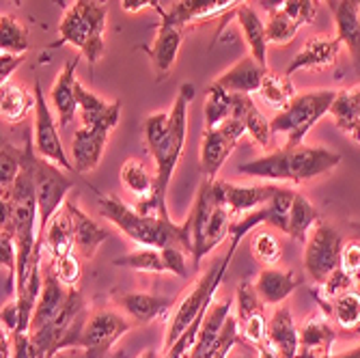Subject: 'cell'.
Instances as JSON below:
<instances>
[{
    "label": "cell",
    "mask_w": 360,
    "mask_h": 358,
    "mask_svg": "<svg viewBox=\"0 0 360 358\" xmlns=\"http://www.w3.org/2000/svg\"><path fill=\"white\" fill-rule=\"evenodd\" d=\"M196 89L192 82H184L169 113H155L145 119V141L155 165V188L147 199H141L134 207L151 216H169L167 194L173 173L181 160L188 139V108L194 100Z\"/></svg>",
    "instance_id": "6da1fadb"
},
{
    "label": "cell",
    "mask_w": 360,
    "mask_h": 358,
    "mask_svg": "<svg viewBox=\"0 0 360 358\" xmlns=\"http://www.w3.org/2000/svg\"><path fill=\"white\" fill-rule=\"evenodd\" d=\"M97 205H100L102 216L108 222H112L136 246L141 248L181 246L192 255V234L188 220L177 224L165 216L143 214L136 207L127 205L125 201L115 197V194H102V192H97Z\"/></svg>",
    "instance_id": "7a4b0ae2"
},
{
    "label": "cell",
    "mask_w": 360,
    "mask_h": 358,
    "mask_svg": "<svg viewBox=\"0 0 360 358\" xmlns=\"http://www.w3.org/2000/svg\"><path fill=\"white\" fill-rule=\"evenodd\" d=\"M341 165V155L337 151H330L326 147H283L276 151H270L261 158H255L250 162L238 167L240 175L266 179L272 184L278 181H291V184H304L319 175L330 173Z\"/></svg>",
    "instance_id": "3957f363"
},
{
    "label": "cell",
    "mask_w": 360,
    "mask_h": 358,
    "mask_svg": "<svg viewBox=\"0 0 360 358\" xmlns=\"http://www.w3.org/2000/svg\"><path fill=\"white\" fill-rule=\"evenodd\" d=\"M108 22V7L106 0H76L72 7L65 9L63 20L58 24V41L50 48L58 46H76L84 58L91 63V70L95 63L104 56L106 44L104 32Z\"/></svg>",
    "instance_id": "277c9868"
},
{
    "label": "cell",
    "mask_w": 360,
    "mask_h": 358,
    "mask_svg": "<svg viewBox=\"0 0 360 358\" xmlns=\"http://www.w3.org/2000/svg\"><path fill=\"white\" fill-rule=\"evenodd\" d=\"M188 224L192 234V266L199 268L203 259L220 246L226 238H231L233 216L214 194L212 179H203L199 194H196L192 212L188 214Z\"/></svg>",
    "instance_id": "5b68a950"
},
{
    "label": "cell",
    "mask_w": 360,
    "mask_h": 358,
    "mask_svg": "<svg viewBox=\"0 0 360 358\" xmlns=\"http://www.w3.org/2000/svg\"><path fill=\"white\" fill-rule=\"evenodd\" d=\"M240 242H242V238H231V246H229V250L199 281H196V285L179 300L177 309L173 311V315L169 319V331H167V337H165V347H162V354H165L167 350H171L177 343V339L192 326V324L207 313V309L214 302L216 291H218L229 266H231L233 257L238 252Z\"/></svg>",
    "instance_id": "8992f818"
},
{
    "label": "cell",
    "mask_w": 360,
    "mask_h": 358,
    "mask_svg": "<svg viewBox=\"0 0 360 358\" xmlns=\"http://www.w3.org/2000/svg\"><path fill=\"white\" fill-rule=\"evenodd\" d=\"M22 169L30 175L35 186L37 203H39V234L48 226V222L65 207V201L70 199V190H74V179L68 177L65 169L54 162L41 158L35 151L32 134L26 136V145L20 149Z\"/></svg>",
    "instance_id": "52a82bcc"
},
{
    "label": "cell",
    "mask_w": 360,
    "mask_h": 358,
    "mask_svg": "<svg viewBox=\"0 0 360 358\" xmlns=\"http://www.w3.org/2000/svg\"><path fill=\"white\" fill-rule=\"evenodd\" d=\"M339 91L335 89H317L298 93L285 110H281L270 123L272 134H285V147H298L307 139L311 129L330 113Z\"/></svg>",
    "instance_id": "ba28073f"
},
{
    "label": "cell",
    "mask_w": 360,
    "mask_h": 358,
    "mask_svg": "<svg viewBox=\"0 0 360 358\" xmlns=\"http://www.w3.org/2000/svg\"><path fill=\"white\" fill-rule=\"evenodd\" d=\"M233 300L212 302L207 309L199 337L190 352V358H229L231 350L240 343V324L231 313Z\"/></svg>",
    "instance_id": "9c48e42d"
},
{
    "label": "cell",
    "mask_w": 360,
    "mask_h": 358,
    "mask_svg": "<svg viewBox=\"0 0 360 358\" xmlns=\"http://www.w3.org/2000/svg\"><path fill=\"white\" fill-rule=\"evenodd\" d=\"M343 238L328 222H317L309 231L304 242V270L313 283L321 285L339 266H341V250Z\"/></svg>",
    "instance_id": "30bf717a"
},
{
    "label": "cell",
    "mask_w": 360,
    "mask_h": 358,
    "mask_svg": "<svg viewBox=\"0 0 360 358\" xmlns=\"http://www.w3.org/2000/svg\"><path fill=\"white\" fill-rule=\"evenodd\" d=\"M248 134L246 125L240 117L231 115L218 127H205L201 139V173L203 179H216L224 162L229 160L240 143V139Z\"/></svg>",
    "instance_id": "8fae6325"
},
{
    "label": "cell",
    "mask_w": 360,
    "mask_h": 358,
    "mask_svg": "<svg viewBox=\"0 0 360 358\" xmlns=\"http://www.w3.org/2000/svg\"><path fill=\"white\" fill-rule=\"evenodd\" d=\"M129 328L132 321L121 313L112 309H97L89 315L76 347L84 350L89 358H104Z\"/></svg>",
    "instance_id": "7c38bea8"
},
{
    "label": "cell",
    "mask_w": 360,
    "mask_h": 358,
    "mask_svg": "<svg viewBox=\"0 0 360 358\" xmlns=\"http://www.w3.org/2000/svg\"><path fill=\"white\" fill-rule=\"evenodd\" d=\"M32 93H35V110H32V115H35V121H32V143H35V151L41 158L58 165L60 169L76 173L74 162L68 158V151H65L60 134H58L60 125H56V121L52 117V110H50L46 97L41 93V82L39 80L35 82Z\"/></svg>",
    "instance_id": "4fadbf2b"
},
{
    "label": "cell",
    "mask_w": 360,
    "mask_h": 358,
    "mask_svg": "<svg viewBox=\"0 0 360 358\" xmlns=\"http://www.w3.org/2000/svg\"><path fill=\"white\" fill-rule=\"evenodd\" d=\"M216 199L231 212L233 218L246 216L250 212H257L264 207L278 190L276 184H261V186H238L222 179H212Z\"/></svg>",
    "instance_id": "5bb4252c"
},
{
    "label": "cell",
    "mask_w": 360,
    "mask_h": 358,
    "mask_svg": "<svg viewBox=\"0 0 360 358\" xmlns=\"http://www.w3.org/2000/svg\"><path fill=\"white\" fill-rule=\"evenodd\" d=\"M236 305H238V324L242 337L255 347L268 341V315L266 305L257 296L255 285L242 281L236 289Z\"/></svg>",
    "instance_id": "9a60e30c"
},
{
    "label": "cell",
    "mask_w": 360,
    "mask_h": 358,
    "mask_svg": "<svg viewBox=\"0 0 360 358\" xmlns=\"http://www.w3.org/2000/svg\"><path fill=\"white\" fill-rule=\"evenodd\" d=\"M246 0H177V3L171 7V11L167 13V18L171 24H175L177 28H186L188 24H205L214 18L224 15V24L231 20V9L242 7ZM222 24V28H224ZM220 28V30H222Z\"/></svg>",
    "instance_id": "2e32d148"
},
{
    "label": "cell",
    "mask_w": 360,
    "mask_h": 358,
    "mask_svg": "<svg viewBox=\"0 0 360 358\" xmlns=\"http://www.w3.org/2000/svg\"><path fill=\"white\" fill-rule=\"evenodd\" d=\"M115 305L132 319L136 326H147L158 319H171V311L175 307L173 298L145 294V291H127V294H117Z\"/></svg>",
    "instance_id": "e0dca14e"
},
{
    "label": "cell",
    "mask_w": 360,
    "mask_h": 358,
    "mask_svg": "<svg viewBox=\"0 0 360 358\" xmlns=\"http://www.w3.org/2000/svg\"><path fill=\"white\" fill-rule=\"evenodd\" d=\"M112 132L104 127H78L74 132V169L76 173L84 175V173H91L97 169V165L102 162V155L106 151V145H108V139H110Z\"/></svg>",
    "instance_id": "ac0fdd59"
},
{
    "label": "cell",
    "mask_w": 360,
    "mask_h": 358,
    "mask_svg": "<svg viewBox=\"0 0 360 358\" xmlns=\"http://www.w3.org/2000/svg\"><path fill=\"white\" fill-rule=\"evenodd\" d=\"M78 63L80 58L74 56L70 58L68 63L63 65V70L50 91V97H52V104H54V110L58 115V125L60 127H68L74 123L76 115H80V106H78V95H76V84H78V78H76V70H78Z\"/></svg>",
    "instance_id": "d6986e66"
},
{
    "label": "cell",
    "mask_w": 360,
    "mask_h": 358,
    "mask_svg": "<svg viewBox=\"0 0 360 358\" xmlns=\"http://www.w3.org/2000/svg\"><path fill=\"white\" fill-rule=\"evenodd\" d=\"M181 39H184V30L177 28L175 24H171L169 20H162V24L158 26L155 37H153V44L143 48L151 58V65H153V72H155L158 80L167 78L169 72L173 70L177 54H179V48H181Z\"/></svg>",
    "instance_id": "ffe728a7"
},
{
    "label": "cell",
    "mask_w": 360,
    "mask_h": 358,
    "mask_svg": "<svg viewBox=\"0 0 360 358\" xmlns=\"http://www.w3.org/2000/svg\"><path fill=\"white\" fill-rule=\"evenodd\" d=\"M337 333L333 331L328 315L323 311L313 313L300 326V350L298 358H328L333 354Z\"/></svg>",
    "instance_id": "44dd1931"
},
{
    "label": "cell",
    "mask_w": 360,
    "mask_h": 358,
    "mask_svg": "<svg viewBox=\"0 0 360 358\" xmlns=\"http://www.w3.org/2000/svg\"><path fill=\"white\" fill-rule=\"evenodd\" d=\"M65 207L70 210L72 218H74V242H76V252L91 262V259L97 255V248H100L108 238L110 231L106 226H102L100 222H95L72 197L65 201Z\"/></svg>",
    "instance_id": "7402d4cb"
},
{
    "label": "cell",
    "mask_w": 360,
    "mask_h": 358,
    "mask_svg": "<svg viewBox=\"0 0 360 358\" xmlns=\"http://www.w3.org/2000/svg\"><path fill=\"white\" fill-rule=\"evenodd\" d=\"M341 41L337 37H311L304 48L291 58V63L287 65L285 74L291 76L300 70H326L333 68L339 58V50H341Z\"/></svg>",
    "instance_id": "603a6c76"
},
{
    "label": "cell",
    "mask_w": 360,
    "mask_h": 358,
    "mask_svg": "<svg viewBox=\"0 0 360 358\" xmlns=\"http://www.w3.org/2000/svg\"><path fill=\"white\" fill-rule=\"evenodd\" d=\"M76 95H78V106H80V117L82 125L86 127H104L108 132L119 125L121 117V102H104L102 97H97L93 91L82 87L80 82L76 84Z\"/></svg>",
    "instance_id": "cb8c5ba5"
},
{
    "label": "cell",
    "mask_w": 360,
    "mask_h": 358,
    "mask_svg": "<svg viewBox=\"0 0 360 358\" xmlns=\"http://www.w3.org/2000/svg\"><path fill=\"white\" fill-rule=\"evenodd\" d=\"M252 285H255V291L261 298V302L278 307L300 287V276L293 270L266 268L257 274Z\"/></svg>",
    "instance_id": "d4e9b609"
},
{
    "label": "cell",
    "mask_w": 360,
    "mask_h": 358,
    "mask_svg": "<svg viewBox=\"0 0 360 358\" xmlns=\"http://www.w3.org/2000/svg\"><path fill=\"white\" fill-rule=\"evenodd\" d=\"M337 24V39L349 50L354 70L360 78V15L356 0H337L330 5Z\"/></svg>",
    "instance_id": "484cf974"
},
{
    "label": "cell",
    "mask_w": 360,
    "mask_h": 358,
    "mask_svg": "<svg viewBox=\"0 0 360 358\" xmlns=\"http://www.w3.org/2000/svg\"><path fill=\"white\" fill-rule=\"evenodd\" d=\"M268 339L276 347L281 358H298L300 350V331L291 317V309L283 302L274 309L268 319Z\"/></svg>",
    "instance_id": "4316f807"
},
{
    "label": "cell",
    "mask_w": 360,
    "mask_h": 358,
    "mask_svg": "<svg viewBox=\"0 0 360 358\" xmlns=\"http://www.w3.org/2000/svg\"><path fill=\"white\" fill-rule=\"evenodd\" d=\"M268 70L261 68V65L252 58V56H244L240 58L233 68H229L224 74H220L214 82L218 87H222L229 93H257L261 82H264Z\"/></svg>",
    "instance_id": "83f0119b"
},
{
    "label": "cell",
    "mask_w": 360,
    "mask_h": 358,
    "mask_svg": "<svg viewBox=\"0 0 360 358\" xmlns=\"http://www.w3.org/2000/svg\"><path fill=\"white\" fill-rule=\"evenodd\" d=\"M231 15H236L242 26V32H244L248 48H250V56L261 65V68L268 70V44L270 41H268L266 22L261 20L259 13L248 5L238 7Z\"/></svg>",
    "instance_id": "f1b7e54d"
},
{
    "label": "cell",
    "mask_w": 360,
    "mask_h": 358,
    "mask_svg": "<svg viewBox=\"0 0 360 358\" xmlns=\"http://www.w3.org/2000/svg\"><path fill=\"white\" fill-rule=\"evenodd\" d=\"M39 236L44 240V246H46V252L50 255V259H58L63 255L76 250L74 218H72L70 210L63 207L58 214H54V218L48 222V226Z\"/></svg>",
    "instance_id": "f546056e"
},
{
    "label": "cell",
    "mask_w": 360,
    "mask_h": 358,
    "mask_svg": "<svg viewBox=\"0 0 360 358\" xmlns=\"http://www.w3.org/2000/svg\"><path fill=\"white\" fill-rule=\"evenodd\" d=\"M233 115L240 117L246 125V132L250 139L261 145V147H270L272 145V123L266 119V115L257 108L250 95L244 93H233Z\"/></svg>",
    "instance_id": "4dcf8cb0"
},
{
    "label": "cell",
    "mask_w": 360,
    "mask_h": 358,
    "mask_svg": "<svg viewBox=\"0 0 360 358\" xmlns=\"http://www.w3.org/2000/svg\"><path fill=\"white\" fill-rule=\"evenodd\" d=\"M330 115L335 117L337 127L345 136L360 143V84L339 91Z\"/></svg>",
    "instance_id": "1f68e13d"
},
{
    "label": "cell",
    "mask_w": 360,
    "mask_h": 358,
    "mask_svg": "<svg viewBox=\"0 0 360 358\" xmlns=\"http://www.w3.org/2000/svg\"><path fill=\"white\" fill-rule=\"evenodd\" d=\"M3 102H0V110H3V119L7 123H20L28 117L30 110H35V93H28L24 87L15 82L3 84Z\"/></svg>",
    "instance_id": "d6a6232c"
},
{
    "label": "cell",
    "mask_w": 360,
    "mask_h": 358,
    "mask_svg": "<svg viewBox=\"0 0 360 358\" xmlns=\"http://www.w3.org/2000/svg\"><path fill=\"white\" fill-rule=\"evenodd\" d=\"M319 222V212L317 207L304 197L302 192H296V199H293L291 205V214H289V226H287V234L291 240H298V242H307L309 231Z\"/></svg>",
    "instance_id": "836d02e7"
},
{
    "label": "cell",
    "mask_w": 360,
    "mask_h": 358,
    "mask_svg": "<svg viewBox=\"0 0 360 358\" xmlns=\"http://www.w3.org/2000/svg\"><path fill=\"white\" fill-rule=\"evenodd\" d=\"M112 266L117 268H127V270H136V272H147V274H167V262L162 248H139L132 250L123 257L112 259Z\"/></svg>",
    "instance_id": "e575fe53"
},
{
    "label": "cell",
    "mask_w": 360,
    "mask_h": 358,
    "mask_svg": "<svg viewBox=\"0 0 360 358\" xmlns=\"http://www.w3.org/2000/svg\"><path fill=\"white\" fill-rule=\"evenodd\" d=\"M119 179H121V186L139 199L151 197L155 188V173H149V169L141 160H127L121 167Z\"/></svg>",
    "instance_id": "d590c367"
},
{
    "label": "cell",
    "mask_w": 360,
    "mask_h": 358,
    "mask_svg": "<svg viewBox=\"0 0 360 358\" xmlns=\"http://www.w3.org/2000/svg\"><path fill=\"white\" fill-rule=\"evenodd\" d=\"M257 93L261 95V100H264L268 106H272L276 110H285L293 97L298 95L287 74H272V72L266 74Z\"/></svg>",
    "instance_id": "8d00e7d4"
},
{
    "label": "cell",
    "mask_w": 360,
    "mask_h": 358,
    "mask_svg": "<svg viewBox=\"0 0 360 358\" xmlns=\"http://www.w3.org/2000/svg\"><path fill=\"white\" fill-rule=\"evenodd\" d=\"M203 115H205V127L222 125L233 115V93H229L222 87H218L216 82H212V87L207 89Z\"/></svg>",
    "instance_id": "74e56055"
},
{
    "label": "cell",
    "mask_w": 360,
    "mask_h": 358,
    "mask_svg": "<svg viewBox=\"0 0 360 358\" xmlns=\"http://www.w3.org/2000/svg\"><path fill=\"white\" fill-rule=\"evenodd\" d=\"M28 48H30L28 28L13 15L3 13V18H0V52L26 54Z\"/></svg>",
    "instance_id": "f35d334b"
},
{
    "label": "cell",
    "mask_w": 360,
    "mask_h": 358,
    "mask_svg": "<svg viewBox=\"0 0 360 358\" xmlns=\"http://www.w3.org/2000/svg\"><path fill=\"white\" fill-rule=\"evenodd\" d=\"M333 315L343 331L358 328L360 326V291L349 289L337 300H333Z\"/></svg>",
    "instance_id": "ab89813d"
},
{
    "label": "cell",
    "mask_w": 360,
    "mask_h": 358,
    "mask_svg": "<svg viewBox=\"0 0 360 358\" xmlns=\"http://www.w3.org/2000/svg\"><path fill=\"white\" fill-rule=\"evenodd\" d=\"M266 30H268V41L270 44H278V46H287L296 39L300 24L293 22L283 9L270 13L268 22H266Z\"/></svg>",
    "instance_id": "60d3db41"
},
{
    "label": "cell",
    "mask_w": 360,
    "mask_h": 358,
    "mask_svg": "<svg viewBox=\"0 0 360 358\" xmlns=\"http://www.w3.org/2000/svg\"><path fill=\"white\" fill-rule=\"evenodd\" d=\"M250 250L255 259L264 266H276L281 259V242L274 234L270 231H257L250 240Z\"/></svg>",
    "instance_id": "b9f144b4"
},
{
    "label": "cell",
    "mask_w": 360,
    "mask_h": 358,
    "mask_svg": "<svg viewBox=\"0 0 360 358\" xmlns=\"http://www.w3.org/2000/svg\"><path fill=\"white\" fill-rule=\"evenodd\" d=\"M50 266L56 274V279L68 287V289H74L78 287L80 283V276H82V266H80V259L76 255V250L63 255L58 259H50Z\"/></svg>",
    "instance_id": "7bdbcfd3"
},
{
    "label": "cell",
    "mask_w": 360,
    "mask_h": 358,
    "mask_svg": "<svg viewBox=\"0 0 360 358\" xmlns=\"http://www.w3.org/2000/svg\"><path fill=\"white\" fill-rule=\"evenodd\" d=\"M22 173L20 149L11 145H3L0 151V190H9Z\"/></svg>",
    "instance_id": "ee69618b"
},
{
    "label": "cell",
    "mask_w": 360,
    "mask_h": 358,
    "mask_svg": "<svg viewBox=\"0 0 360 358\" xmlns=\"http://www.w3.org/2000/svg\"><path fill=\"white\" fill-rule=\"evenodd\" d=\"M358 287L360 285V242L349 240L343 244L341 250V266H339Z\"/></svg>",
    "instance_id": "f6af8a7d"
},
{
    "label": "cell",
    "mask_w": 360,
    "mask_h": 358,
    "mask_svg": "<svg viewBox=\"0 0 360 358\" xmlns=\"http://www.w3.org/2000/svg\"><path fill=\"white\" fill-rule=\"evenodd\" d=\"M283 11L300 26L311 24L317 15V0H287Z\"/></svg>",
    "instance_id": "bcb514c9"
},
{
    "label": "cell",
    "mask_w": 360,
    "mask_h": 358,
    "mask_svg": "<svg viewBox=\"0 0 360 358\" xmlns=\"http://www.w3.org/2000/svg\"><path fill=\"white\" fill-rule=\"evenodd\" d=\"M0 319H3V328L7 333H15L20 328V305L15 298H9L3 305V311H0Z\"/></svg>",
    "instance_id": "7dc6e473"
},
{
    "label": "cell",
    "mask_w": 360,
    "mask_h": 358,
    "mask_svg": "<svg viewBox=\"0 0 360 358\" xmlns=\"http://www.w3.org/2000/svg\"><path fill=\"white\" fill-rule=\"evenodd\" d=\"M24 63V54H9V52H0V80L7 84L13 76V72Z\"/></svg>",
    "instance_id": "c3c4849f"
},
{
    "label": "cell",
    "mask_w": 360,
    "mask_h": 358,
    "mask_svg": "<svg viewBox=\"0 0 360 358\" xmlns=\"http://www.w3.org/2000/svg\"><path fill=\"white\" fill-rule=\"evenodd\" d=\"M145 7H151L160 18H167V13H169L165 7H162L160 0H121V9L125 13H136Z\"/></svg>",
    "instance_id": "681fc988"
},
{
    "label": "cell",
    "mask_w": 360,
    "mask_h": 358,
    "mask_svg": "<svg viewBox=\"0 0 360 358\" xmlns=\"http://www.w3.org/2000/svg\"><path fill=\"white\" fill-rule=\"evenodd\" d=\"M257 358H281V356H278L276 347L268 339V341H264L261 345H257Z\"/></svg>",
    "instance_id": "f907efd6"
},
{
    "label": "cell",
    "mask_w": 360,
    "mask_h": 358,
    "mask_svg": "<svg viewBox=\"0 0 360 358\" xmlns=\"http://www.w3.org/2000/svg\"><path fill=\"white\" fill-rule=\"evenodd\" d=\"M285 3L287 0H259V5L264 7V11L270 15V13H274V11H281L283 7H285Z\"/></svg>",
    "instance_id": "816d5d0a"
},
{
    "label": "cell",
    "mask_w": 360,
    "mask_h": 358,
    "mask_svg": "<svg viewBox=\"0 0 360 358\" xmlns=\"http://www.w3.org/2000/svg\"><path fill=\"white\" fill-rule=\"evenodd\" d=\"M328 358H360V347H356V350H352V352H345V354H339V356L330 354Z\"/></svg>",
    "instance_id": "f5cc1de1"
},
{
    "label": "cell",
    "mask_w": 360,
    "mask_h": 358,
    "mask_svg": "<svg viewBox=\"0 0 360 358\" xmlns=\"http://www.w3.org/2000/svg\"><path fill=\"white\" fill-rule=\"evenodd\" d=\"M139 358H162V356H160V354H158L155 350H145V352H143V354H141Z\"/></svg>",
    "instance_id": "db71d44e"
},
{
    "label": "cell",
    "mask_w": 360,
    "mask_h": 358,
    "mask_svg": "<svg viewBox=\"0 0 360 358\" xmlns=\"http://www.w3.org/2000/svg\"><path fill=\"white\" fill-rule=\"evenodd\" d=\"M11 3H13L15 7H22V0H11Z\"/></svg>",
    "instance_id": "11a10c76"
},
{
    "label": "cell",
    "mask_w": 360,
    "mask_h": 358,
    "mask_svg": "<svg viewBox=\"0 0 360 358\" xmlns=\"http://www.w3.org/2000/svg\"><path fill=\"white\" fill-rule=\"evenodd\" d=\"M54 3H58L60 7H65V0H54Z\"/></svg>",
    "instance_id": "9f6ffc18"
},
{
    "label": "cell",
    "mask_w": 360,
    "mask_h": 358,
    "mask_svg": "<svg viewBox=\"0 0 360 358\" xmlns=\"http://www.w3.org/2000/svg\"><path fill=\"white\" fill-rule=\"evenodd\" d=\"M356 7H358V15H360V0H356Z\"/></svg>",
    "instance_id": "6f0895ef"
},
{
    "label": "cell",
    "mask_w": 360,
    "mask_h": 358,
    "mask_svg": "<svg viewBox=\"0 0 360 358\" xmlns=\"http://www.w3.org/2000/svg\"><path fill=\"white\" fill-rule=\"evenodd\" d=\"M328 3H330V5H335V3H337V0H328Z\"/></svg>",
    "instance_id": "680465c9"
},
{
    "label": "cell",
    "mask_w": 360,
    "mask_h": 358,
    "mask_svg": "<svg viewBox=\"0 0 360 358\" xmlns=\"http://www.w3.org/2000/svg\"><path fill=\"white\" fill-rule=\"evenodd\" d=\"M358 291H360V285H358Z\"/></svg>",
    "instance_id": "91938a15"
},
{
    "label": "cell",
    "mask_w": 360,
    "mask_h": 358,
    "mask_svg": "<svg viewBox=\"0 0 360 358\" xmlns=\"http://www.w3.org/2000/svg\"><path fill=\"white\" fill-rule=\"evenodd\" d=\"M358 335H360V328H358Z\"/></svg>",
    "instance_id": "94428289"
}]
</instances>
